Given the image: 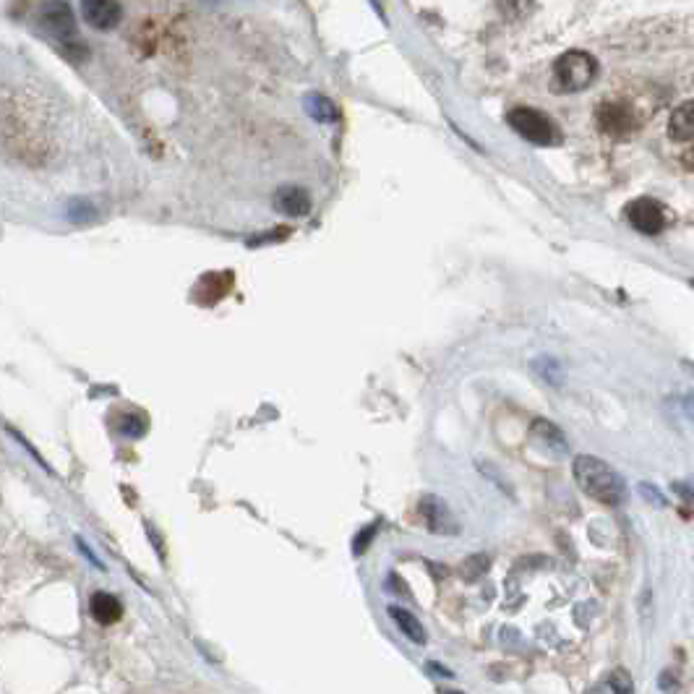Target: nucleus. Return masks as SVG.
<instances>
[{"mask_svg":"<svg viewBox=\"0 0 694 694\" xmlns=\"http://www.w3.org/2000/svg\"><path fill=\"white\" fill-rule=\"evenodd\" d=\"M574 481L577 486L590 496V499L608 504V507H619L627 499V486L621 481V475L616 473L608 462L582 454L574 460Z\"/></svg>","mask_w":694,"mask_h":694,"instance_id":"1","label":"nucleus"},{"mask_svg":"<svg viewBox=\"0 0 694 694\" xmlns=\"http://www.w3.org/2000/svg\"><path fill=\"white\" fill-rule=\"evenodd\" d=\"M40 24L71 61L87 58V45L76 32V21L66 0H45L40 8Z\"/></svg>","mask_w":694,"mask_h":694,"instance_id":"2","label":"nucleus"},{"mask_svg":"<svg viewBox=\"0 0 694 694\" xmlns=\"http://www.w3.org/2000/svg\"><path fill=\"white\" fill-rule=\"evenodd\" d=\"M595 76H598V63L593 55L569 50L554 66V89L556 92H582L593 84Z\"/></svg>","mask_w":694,"mask_h":694,"instance_id":"3","label":"nucleus"},{"mask_svg":"<svg viewBox=\"0 0 694 694\" xmlns=\"http://www.w3.org/2000/svg\"><path fill=\"white\" fill-rule=\"evenodd\" d=\"M507 123L522 139L533 141L538 147H551V144H559L561 139L554 121L548 115H543L541 110H533V107H514L512 113L507 115Z\"/></svg>","mask_w":694,"mask_h":694,"instance_id":"4","label":"nucleus"},{"mask_svg":"<svg viewBox=\"0 0 694 694\" xmlns=\"http://www.w3.org/2000/svg\"><path fill=\"white\" fill-rule=\"evenodd\" d=\"M624 217H627L629 225L637 230V233L642 235H658L666 230V209L658 204L655 199H648V196H642V199H634L632 204H627V209H624Z\"/></svg>","mask_w":694,"mask_h":694,"instance_id":"5","label":"nucleus"},{"mask_svg":"<svg viewBox=\"0 0 694 694\" xmlns=\"http://www.w3.org/2000/svg\"><path fill=\"white\" fill-rule=\"evenodd\" d=\"M418 514H421L423 525L428 533L436 535H457L460 533V522L454 520L452 509L447 507V501L439 496H423L418 504Z\"/></svg>","mask_w":694,"mask_h":694,"instance_id":"6","label":"nucleus"},{"mask_svg":"<svg viewBox=\"0 0 694 694\" xmlns=\"http://www.w3.org/2000/svg\"><path fill=\"white\" fill-rule=\"evenodd\" d=\"M595 121H598V128L603 134L616 136V139H624L637 128L632 107L621 105V102H603L598 107V113H595Z\"/></svg>","mask_w":694,"mask_h":694,"instance_id":"7","label":"nucleus"},{"mask_svg":"<svg viewBox=\"0 0 694 694\" xmlns=\"http://www.w3.org/2000/svg\"><path fill=\"white\" fill-rule=\"evenodd\" d=\"M274 209L285 217H306L311 212V194L301 186H282L274 191Z\"/></svg>","mask_w":694,"mask_h":694,"instance_id":"8","label":"nucleus"},{"mask_svg":"<svg viewBox=\"0 0 694 694\" xmlns=\"http://www.w3.org/2000/svg\"><path fill=\"white\" fill-rule=\"evenodd\" d=\"M81 14L94 29H113L121 21V6L115 0H81Z\"/></svg>","mask_w":694,"mask_h":694,"instance_id":"9","label":"nucleus"},{"mask_svg":"<svg viewBox=\"0 0 694 694\" xmlns=\"http://www.w3.org/2000/svg\"><path fill=\"white\" fill-rule=\"evenodd\" d=\"M89 611H92L94 621H100L102 627H110L115 621H121L123 606L121 601L110 593H94L89 601Z\"/></svg>","mask_w":694,"mask_h":694,"instance_id":"10","label":"nucleus"},{"mask_svg":"<svg viewBox=\"0 0 694 694\" xmlns=\"http://www.w3.org/2000/svg\"><path fill=\"white\" fill-rule=\"evenodd\" d=\"M668 134L674 141H694V100L684 102L671 113Z\"/></svg>","mask_w":694,"mask_h":694,"instance_id":"11","label":"nucleus"},{"mask_svg":"<svg viewBox=\"0 0 694 694\" xmlns=\"http://www.w3.org/2000/svg\"><path fill=\"white\" fill-rule=\"evenodd\" d=\"M389 616H392L397 629H400L410 642H415V645H426L428 642L426 627H423L421 621L415 619V614H410V611H405V608L400 606H389Z\"/></svg>","mask_w":694,"mask_h":694,"instance_id":"12","label":"nucleus"},{"mask_svg":"<svg viewBox=\"0 0 694 694\" xmlns=\"http://www.w3.org/2000/svg\"><path fill=\"white\" fill-rule=\"evenodd\" d=\"M306 110L311 118H316V121L321 123L337 121V107H334V102L327 100L324 94H311V97H306Z\"/></svg>","mask_w":694,"mask_h":694,"instance_id":"13","label":"nucleus"},{"mask_svg":"<svg viewBox=\"0 0 694 694\" xmlns=\"http://www.w3.org/2000/svg\"><path fill=\"white\" fill-rule=\"evenodd\" d=\"M533 434H535V436H541V439L546 441V444H551V441H554V444L561 449V452L567 449V441H564V436H561L559 431H556L554 423H548V421H535Z\"/></svg>","mask_w":694,"mask_h":694,"instance_id":"14","label":"nucleus"},{"mask_svg":"<svg viewBox=\"0 0 694 694\" xmlns=\"http://www.w3.org/2000/svg\"><path fill=\"white\" fill-rule=\"evenodd\" d=\"M92 217H97V209L89 201H71L68 204V220L71 222H87Z\"/></svg>","mask_w":694,"mask_h":694,"instance_id":"15","label":"nucleus"},{"mask_svg":"<svg viewBox=\"0 0 694 694\" xmlns=\"http://www.w3.org/2000/svg\"><path fill=\"white\" fill-rule=\"evenodd\" d=\"M374 535H376V528H374V525H368V528H363V533L358 535V538H355V543H353V551H355V554H358V556L366 554L368 541H371Z\"/></svg>","mask_w":694,"mask_h":694,"instance_id":"16","label":"nucleus"},{"mask_svg":"<svg viewBox=\"0 0 694 694\" xmlns=\"http://www.w3.org/2000/svg\"><path fill=\"white\" fill-rule=\"evenodd\" d=\"M121 431L126 436H141L144 431H147V426H144V421H141V418H126V421H123V426H121Z\"/></svg>","mask_w":694,"mask_h":694,"instance_id":"17","label":"nucleus"},{"mask_svg":"<svg viewBox=\"0 0 694 694\" xmlns=\"http://www.w3.org/2000/svg\"><path fill=\"white\" fill-rule=\"evenodd\" d=\"M684 410H687L689 418H694V394H689L687 400H684Z\"/></svg>","mask_w":694,"mask_h":694,"instance_id":"18","label":"nucleus"},{"mask_svg":"<svg viewBox=\"0 0 694 694\" xmlns=\"http://www.w3.org/2000/svg\"><path fill=\"white\" fill-rule=\"evenodd\" d=\"M684 165H687V167H689V170H694V147H692V149H689V152H687V154H684Z\"/></svg>","mask_w":694,"mask_h":694,"instance_id":"19","label":"nucleus"}]
</instances>
